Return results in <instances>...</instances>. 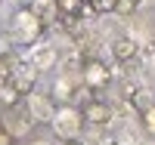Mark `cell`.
I'll return each mask as SVG.
<instances>
[{"label":"cell","instance_id":"cell-1","mask_svg":"<svg viewBox=\"0 0 155 145\" xmlns=\"http://www.w3.org/2000/svg\"><path fill=\"white\" fill-rule=\"evenodd\" d=\"M12 31H16L19 37H25V43H31V40H37V37H41V31H44V19L37 16L31 6H25V9H19L16 16H12Z\"/></svg>","mask_w":155,"mask_h":145},{"label":"cell","instance_id":"cell-2","mask_svg":"<svg viewBox=\"0 0 155 145\" xmlns=\"http://www.w3.org/2000/svg\"><path fill=\"white\" fill-rule=\"evenodd\" d=\"M53 121V130H56V136L59 139H74V133H78V127H81V111H74L71 105H62V108L56 111V117H50Z\"/></svg>","mask_w":155,"mask_h":145},{"label":"cell","instance_id":"cell-3","mask_svg":"<svg viewBox=\"0 0 155 145\" xmlns=\"http://www.w3.org/2000/svg\"><path fill=\"white\" fill-rule=\"evenodd\" d=\"M81 77H84V87L87 90H99L112 80V68L102 59H87L84 68H81Z\"/></svg>","mask_w":155,"mask_h":145},{"label":"cell","instance_id":"cell-4","mask_svg":"<svg viewBox=\"0 0 155 145\" xmlns=\"http://www.w3.org/2000/svg\"><path fill=\"white\" fill-rule=\"evenodd\" d=\"M81 117H84V124H93V127H106L112 121V108L106 102H99V99H87L81 105Z\"/></svg>","mask_w":155,"mask_h":145},{"label":"cell","instance_id":"cell-5","mask_svg":"<svg viewBox=\"0 0 155 145\" xmlns=\"http://www.w3.org/2000/svg\"><path fill=\"white\" fill-rule=\"evenodd\" d=\"M137 52H140V43L134 40V37L121 34V37H115V40H112V56H115V62H134Z\"/></svg>","mask_w":155,"mask_h":145},{"label":"cell","instance_id":"cell-6","mask_svg":"<svg viewBox=\"0 0 155 145\" xmlns=\"http://www.w3.org/2000/svg\"><path fill=\"white\" fill-rule=\"evenodd\" d=\"M127 99H130V105H134V111H137V114H146V111L152 108V105H155L152 90H143V87H130Z\"/></svg>","mask_w":155,"mask_h":145},{"label":"cell","instance_id":"cell-7","mask_svg":"<svg viewBox=\"0 0 155 145\" xmlns=\"http://www.w3.org/2000/svg\"><path fill=\"white\" fill-rule=\"evenodd\" d=\"M56 62H59V52H56L53 46H41V49L31 56V62H28V65H31L37 74H41V71H47V68H53Z\"/></svg>","mask_w":155,"mask_h":145},{"label":"cell","instance_id":"cell-8","mask_svg":"<svg viewBox=\"0 0 155 145\" xmlns=\"http://www.w3.org/2000/svg\"><path fill=\"white\" fill-rule=\"evenodd\" d=\"M34 77H37V71L28 65V68H16V74H12V80H9V84L16 87L22 96H31V90H34Z\"/></svg>","mask_w":155,"mask_h":145},{"label":"cell","instance_id":"cell-9","mask_svg":"<svg viewBox=\"0 0 155 145\" xmlns=\"http://www.w3.org/2000/svg\"><path fill=\"white\" fill-rule=\"evenodd\" d=\"M81 9H84V0H56V12L65 19H81Z\"/></svg>","mask_w":155,"mask_h":145},{"label":"cell","instance_id":"cell-10","mask_svg":"<svg viewBox=\"0 0 155 145\" xmlns=\"http://www.w3.org/2000/svg\"><path fill=\"white\" fill-rule=\"evenodd\" d=\"M22 102V93L12 84H0V105L3 108H16V105Z\"/></svg>","mask_w":155,"mask_h":145},{"label":"cell","instance_id":"cell-11","mask_svg":"<svg viewBox=\"0 0 155 145\" xmlns=\"http://www.w3.org/2000/svg\"><path fill=\"white\" fill-rule=\"evenodd\" d=\"M56 99H59V102H68V99H71V84H68V77H59V80H56Z\"/></svg>","mask_w":155,"mask_h":145},{"label":"cell","instance_id":"cell-12","mask_svg":"<svg viewBox=\"0 0 155 145\" xmlns=\"http://www.w3.org/2000/svg\"><path fill=\"white\" fill-rule=\"evenodd\" d=\"M93 9L99 16H109V12H118V0H93Z\"/></svg>","mask_w":155,"mask_h":145},{"label":"cell","instance_id":"cell-13","mask_svg":"<svg viewBox=\"0 0 155 145\" xmlns=\"http://www.w3.org/2000/svg\"><path fill=\"white\" fill-rule=\"evenodd\" d=\"M143 0H118V16H134Z\"/></svg>","mask_w":155,"mask_h":145},{"label":"cell","instance_id":"cell-14","mask_svg":"<svg viewBox=\"0 0 155 145\" xmlns=\"http://www.w3.org/2000/svg\"><path fill=\"white\" fill-rule=\"evenodd\" d=\"M0 145H16V136L9 133V127L0 121Z\"/></svg>","mask_w":155,"mask_h":145},{"label":"cell","instance_id":"cell-15","mask_svg":"<svg viewBox=\"0 0 155 145\" xmlns=\"http://www.w3.org/2000/svg\"><path fill=\"white\" fill-rule=\"evenodd\" d=\"M140 117H143V127L149 130V133H155V105H152L146 114H140Z\"/></svg>","mask_w":155,"mask_h":145},{"label":"cell","instance_id":"cell-16","mask_svg":"<svg viewBox=\"0 0 155 145\" xmlns=\"http://www.w3.org/2000/svg\"><path fill=\"white\" fill-rule=\"evenodd\" d=\"M34 145H47V142H34Z\"/></svg>","mask_w":155,"mask_h":145}]
</instances>
